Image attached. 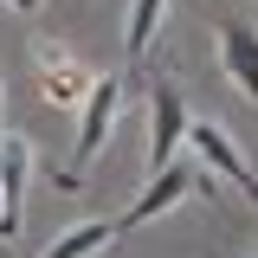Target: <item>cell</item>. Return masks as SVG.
Masks as SVG:
<instances>
[{
  "label": "cell",
  "instance_id": "obj_1",
  "mask_svg": "<svg viewBox=\"0 0 258 258\" xmlns=\"http://www.w3.org/2000/svg\"><path fill=\"white\" fill-rule=\"evenodd\" d=\"M129 97V78H91V91H84V103H78V142H71V168L58 174V187H78L84 181V168H91L97 155H103V136L116 129V110H123Z\"/></svg>",
  "mask_w": 258,
  "mask_h": 258
},
{
  "label": "cell",
  "instance_id": "obj_2",
  "mask_svg": "<svg viewBox=\"0 0 258 258\" xmlns=\"http://www.w3.org/2000/svg\"><path fill=\"white\" fill-rule=\"evenodd\" d=\"M187 194H207V168H200V161H181V155H174L161 174H149V187H142V194L123 207V213L110 220V239L123 245L136 226H149V220H161V213H174Z\"/></svg>",
  "mask_w": 258,
  "mask_h": 258
},
{
  "label": "cell",
  "instance_id": "obj_3",
  "mask_svg": "<svg viewBox=\"0 0 258 258\" xmlns=\"http://www.w3.org/2000/svg\"><path fill=\"white\" fill-rule=\"evenodd\" d=\"M187 97H181V84L168 78V71H155L149 78V174H161L168 161L181 155V142H187Z\"/></svg>",
  "mask_w": 258,
  "mask_h": 258
},
{
  "label": "cell",
  "instance_id": "obj_4",
  "mask_svg": "<svg viewBox=\"0 0 258 258\" xmlns=\"http://www.w3.org/2000/svg\"><path fill=\"white\" fill-rule=\"evenodd\" d=\"M187 149H194V161L213 174V181H226V187H239L245 200L258 207V174H252V161L239 155V142H232V129L226 123H187Z\"/></svg>",
  "mask_w": 258,
  "mask_h": 258
},
{
  "label": "cell",
  "instance_id": "obj_5",
  "mask_svg": "<svg viewBox=\"0 0 258 258\" xmlns=\"http://www.w3.org/2000/svg\"><path fill=\"white\" fill-rule=\"evenodd\" d=\"M91 64L78 58V52H64V45H52L45 32L32 39V84H39V97L52 103V110H71V103H84V91H91Z\"/></svg>",
  "mask_w": 258,
  "mask_h": 258
},
{
  "label": "cell",
  "instance_id": "obj_6",
  "mask_svg": "<svg viewBox=\"0 0 258 258\" xmlns=\"http://www.w3.org/2000/svg\"><path fill=\"white\" fill-rule=\"evenodd\" d=\"M213 26H220V71L226 84L245 97V103H258V26L252 20H239V13H213Z\"/></svg>",
  "mask_w": 258,
  "mask_h": 258
},
{
  "label": "cell",
  "instance_id": "obj_7",
  "mask_svg": "<svg viewBox=\"0 0 258 258\" xmlns=\"http://www.w3.org/2000/svg\"><path fill=\"white\" fill-rule=\"evenodd\" d=\"M26 168H32V142L26 136H0V239H20V194H26Z\"/></svg>",
  "mask_w": 258,
  "mask_h": 258
},
{
  "label": "cell",
  "instance_id": "obj_8",
  "mask_svg": "<svg viewBox=\"0 0 258 258\" xmlns=\"http://www.w3.org/2000/svg\"><path fill=\"white\" fill-rule=\"evenodd\" d=\"M161 7L168 0H129V26H123V52L136 64L149 58V45H155V32H161Z\"/></svg>",
  "mask_w": 258,
  "mask_h": 258
},
{
  "label": "cell",
  "instance_id": "obj_9",
  "mask_svg": "<svg viewBox=\"0 0 258 258\" xmlns=\"http://www.w3.org/2000/svg\"><path fill=\"white\" fill-rule=\"evenodd\" d=\"M103 245H116L110 239V220H84V226H71V232H58V245H45L39 258H97Z\"/></svg>",
  "mask_w": 258,
  "mask_h": 258
},
{
  "label": "cell",
  "instance_id": "obj_10",
  "mask_svg": "<svg viewBox=\"0 0 258 258\" xmlns=\"http://www.w3.org/2000/svg\"><path fill=\"white\" fill-rule=\"evenodd\" d=\"M7 7H20V13H39V0H7Z\"/></svg>",
  "mask_w": 258,
  "mask_h": 258
},
{
  "label": "cell",
  "instance_id": "obj_11",
  "mask_svg": "<svg viewBox=\"0 0 258 258\" xmlns=\"http://www.w3.org/2000/svg\"><path fill=\"white\" fill-rule=\"evenodd\" d=\"M0 7H7V0H0Z\"/></svg>",
  "mask_w": 258,
  "mask_h": 258
}]
</instances>
